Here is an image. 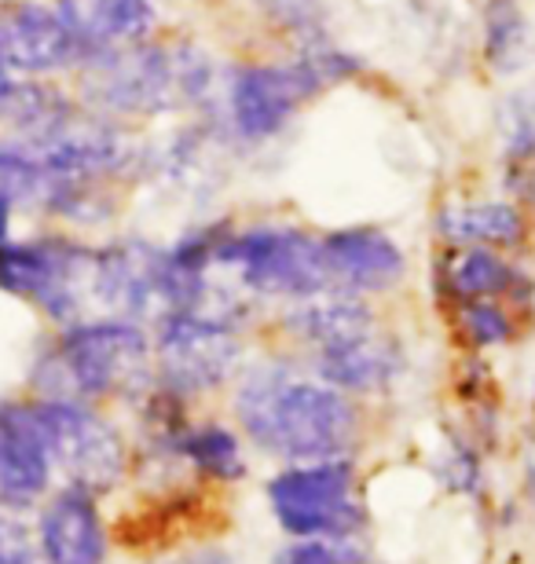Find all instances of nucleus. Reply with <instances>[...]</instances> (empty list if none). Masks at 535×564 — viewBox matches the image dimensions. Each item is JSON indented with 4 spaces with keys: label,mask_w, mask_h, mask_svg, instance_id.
I'll return each instance as SVG.
<instances>
[{
    "label": "nucleus",
    "mask_w": 535,
    "mask_h": 564,
    "mask_svg": "<svg viewBox=\"0 0 535 564\" xmlns=\"http://www.w3.org/2000/svg\"><path fill=\"white\" fill-rule=\"evenodd\" d=\"M268 506L293 539H352L367 517L349 458L290 462L268 480Z\"/></svg>",
    "instance_id": "5"
},
{
    "label": "nucleus",
    "mask_w": 535,
    "mask_h": 564,
    "mask_svg": "<svg viewBox=\"0 0 535 564\" xmlns=\"http://www.w3.org/2000/svg\"><path fill=\"white\" fill-rule=\"evenodd\" d=\"M437 282L451 301L466 297H495V301H525L532 279L492 246H448L437 264Z\"/></svg>",
    "instance_id": "15"
},
{
    "label": "nucleus",
    "mask_w": 535,
    "mask_h": 564,
    "mask_svg": "<svg viewBox=\"0 0 535 564\" xmlns=\"http://www.w3.org/2000/svg\"><path fill=\"white\" fill-rule=\"evenodd\" d=\"M176 451L202 473V477L221 480V484L243 480L246 469H249L246 466V455H243V444H238V436L227 425H216V422L188 425L184 436H180Z\"/></svg>",
    "instance_id": "21"
},
{
    "label": "nucleus",
    "mask_w": 535,
    "mask_h": 564,
    "mask_svg": "<svg viewBox=\"0 0 535 564\" xmlns=\"http://www.w3.org/2000/svg\"><path fill=\"white\" fill-rule=\"evenodd\" d=\"M0 564H33V561H30L26 550H11V546H4V550H0Z\"/></svg>",
    "instance_id": "26"
},
{
    "label": "nucleus",
    "mask_w": 535,
    "mask_h": 564,
    "mask_svg": "<svg viewBox=\"0 0 535 564\" xmlns=\"http://www.w3.org/2000/svg\"><path fill=\"white\" fill-rule=\"evenodd\" d=\"M60 15L88 52L147 41L158 26L154 0H60Z\"/></svg>",
    "instance_id": "18"
},
{
    "label": "nucleus",
    "mask_w": 535,
    "mask_h": 564,
    "mask_svg": "<svg viewBox=\"0 0 535 564\" xmlns=\"http://www.w3.org/2000/svg\"><path fill=\"white\" fill-rule=\"evenodd\" d=\"M437 235L443 246H492L514 253L528 242L532 224L517 198L448 202L437 213Z\"/></svg>",
    "instance_id": "16"
},
{
    "label": "nucleus",
    "mask_w": 535,
    "mask_h": 564,
    "mask_svg": "<svg viewBox=\"0 0 535 564\" xmlns=\"http://www.w3.org/2000/svg\"><path fill=\"white\" fill-rule=\"evenodd\" d=\"M162 246L143 239L114 242L96 250L93 261V304L121 319H147L165 315L162 293Z\"/></svg>",
    "instance_id": "10"
},
{
    "label": "nucleus",
    "mask_w": 535,
    "mask_h": 564,
    "mask_svg": "<svg viewBox=\"0 0 535 564\" xmlns=\"http://www.w3.org/2000/svg\"><path fill=\"white\" fill-rule=\"evenodd\" d=\"M82 96L96 115L158 118L180 110L173 52L165 44H118L85 55Z\"/></svg>",
    "instance_id": "6"
},
{
    "label": "nucleus",
    "mask_w": 535,
    "mask_h": 564,
    "mask_svg": "<svg viewBox=\"0 0 535 564\" xmlns=\"http://www.w3.org/2000/svg\"><path fill=\"white\" fill-rule=\"evenodd\" d=\"M176 564H227L221 554H195V557H184V561H176Z\"/></svg>",
    "instance_id": "27"
},
{
    "label": "nucleus",
    "mask_w": 535,
    "mask_h": 564,
    "mask_svg": "<svg viewBox=\"0 0 535 564\" xmlns=\"http://www.w3.org/2000/svg\"><path fill=\"white\" fill-rule=\"evenodd\" d=\"M400 375H404L400 348H396V341H389V337H382L378 330L315 352V378H323L327 386H334L341 392L374 397V392L389 389Z\"/></svg>",
    "instance_id": "17"
},
{
    "label": "nucleus",
    "mask_w": 535,
    "mask_h": 564,
    "mask_svg": "<svg viewBox=\"0 0 535 564\" xmlns=\"http://www.w3.org/2000/svg\"><path fill=\"white\" fill-rule=\"evenodd\" d=\"M154 367L180 400L227 386L243 367L238 326L206 312H165L154 330Z\"/></svg>",
    "instance_id": "7"
},
{
    "label": "nucleus",
    "mask_w": 535,
    "mask_h": 564,
    "mask_svg": "<svg viewBox=\"0 0 535 564\" xmlns=\"http://www.w3.org/2000/svg\"><path fill=\"white\" fill-rule=\"evenodd\" d=\"M26 419L41 436L49 462L71 477L74 488L104 491L121 480L125 444L99 414L77 400H44L26 411Z\"/></svg>",
    "instance_id": "8"
},
{
    "label": "nucleus",
    "mask_w": 535,
    "mask_h": 564,
    "mask_svg": "<svg viewBox=\"0 0 535 564\" xmlns=\"http://www.w3.org/2000/svg\"><path fill=\"white\" fill-rule=\"evenodd\" d=\"M495 132L506 169H535V85L517 88L499 104Z\"/></svg>",
    "instance_id": "22"
},
{
    "label": "nucleus",
    "mask_w": 535,
    "mask_h": 564,
    "mask_svg": "<svg viewBox=\"0 0 535 564\" xmlns=\"http://www.w3.org/2000/svg\"><path fill=\"white\" fill-rule=\"evenodd\" d=\"M52 180L49 173L22 151L19 143L0 147V198L8 206H44L49 209L52 198Z\"/></svg>",
    "instance_id": "23"
},
{
    "label": "nucleus",
    "mask_w": 535,
    "mask_h": 564,
    "mask_svg": "<svg viewBox=\"0 0 535 564\" xmlns=\"http://www.w3.org/2000/svg\"><path fill=\"white\" fill-rule=\"evenodd\" d=\"M454 319H459V334L473 348L506 345L514 337V315L503 301L495 297H466L454 301Z\"/></svg>",
    "instance_id": "24"
},
{
    "label": "nucleus",
    "mask_w": 535,
    "mask_h": 564,
    "mask_svg": "<svg viewBox=\"0 0 535 564\" xmlns=\"http://www.w3.org/2000/svg\"><path fill=\"white\" fill-rule=\"evenodd\" d=\"M0 52L8 70L22 74H52L66 66H82L88 48L82 37L66 26L60 11L44 4H19L0 22Z\"/></svg>",
    "instance_id": "12"
},
{
    "label": "nucleus",
    "mask_w": 535,
    "mask_h": 564,
    "mask_svg": "<svg viewBox=\"0 0 535 564\" xmlns=\"http://www.w3.org/2000/svg\"><path fill=\"white\" fill-rule=\"evenodd\" d=\"M8 88H11V77H8V59H4V52H0V99H4Z\"/></svg>",
    "instance_id": "28"
},
{
    "label": "nucleus",
    "mask_w": 535,
    "mask_h": 564,
    "mask_svg": "<svg viewBox=\"0 0 535 564\" xmlns=\"http://www.w3.org/2000/svg\"><path fill=\"white\" fill-rule=\"evenodd\" d=\"M327 279L334 290L374 297L393 286H400L407 275V253L389 231L374 224H352L320 235Z\"/></svg>",
    "instance_id": "11"
},
{
    "label": "nucleus",
    "mask_w": 535,
    "mask_h": 564,
    "mask_svg": "<svg viewBox=\"0 0 535 564\" xmlns=\"http://www.w3.org/2000/svg\"><path fill=\"white\" fill-rule=\"evenodd\" d=\"M8 213H11V206L0 198V242H4V235H8Z\"/></svg>",
    "instance_id": "29"
},
{
    "label": "nucleus",
    "mask_w": 535,
    "mask_h": 564,
    "mask_svg": "<svg viewBox=\"0 0 535 564\" xmlns=\"http://www.w3.org/2000/svg\"><path fill=\"white\" fill-rule=\"evenodd\" d=\"M282 326H287L293 341L320 352V348L345 345L352 337L378 330V319H374L367 297L327 286L320 293H312V297L290 301L287 312H282Z\"/></svg>",
    "instance_id": "13"
},
{
    "label": "nucleus",
    "mask_w": 535,
    "mask_h": 564,
    "mask_svg": "<svg viewBox=\"0 0 535 564\" xmlns=\"http://www.w3.org/2000/svg\"><path fill=\"white\" fill-rule=\"evenodd\" d=\"M528 198H532V206H535V184H532V191H528Z\"/></svg>",
    "instance_id": "30"
},
{
    "label": "nucleus",
    "mask_w": 535,
    "mask_h": 564,
    "mask_svg": "<svg viewBox=\"0 0 535 564\" xmlns=\"http://www.w3.org/2000/svg\"><path fill=\"white\" fill-rule=\"evenodd\" d=\"M216 272L243 293L276 301H301L330 286L320 235L301 224L260 220L249 228H227L216 246Z\"/></svg>",
    "instance_id": "3"
},
{
    "label": "nucleus",
    "mask_w": 535,
    "mask_h": 564,
    "mask_svg": "<svg viewBox=\"0 0 535 564\" xmlns=\"http://www.w3.org/2000/svg\"><path fill=\"white\" fill-rule=\"evenodd\" d=\"M96 250L74 242H0V290L38 301L52 319L74 323L93 304Z\"/></svg>",
    "instance_id": "9"
},
{
    "label": "nucleus",
    "mask_w": 535,
    "mask_h": 564,
    "mask_svg": "<svg viewBox=\"0 0 535 564\" xmlns=\"http://www.w3.org/2000/svg\"><path fill=\"white\" fill-rule=\"evenodd\" d=\"M323 93V77L298 52L287 63H243L224 77V115L216 121L227 140L257 147L282 137L298 110Z\"/></svg>",
    "instance_id": "4"
},
{
    "label": "nucleus",
    "mask_w": 535,
    "mask_h": 564,
    "mask_svg": "<svg viewBox=\"0 0 535 564\" xmlns=\"http://www.w3.org/2000/svg\"><path fill=\"white\" fill-rule=\"evenodd\" d=\"M151 359V341L136 319L118 315V319L74 323L41 367V386L52 392V400L129 397L147 389Z\"/></svg>",
    "instance_id": "2"
},
{
    "label": "nucleus",
    "mask_w": 535,
    "mask_h": 564,
    "mask_svg": "<svg viewBox=\"0 0 535 564\" xmlns=\"http://www.w3.org/2000/svg\"><path fill=\"white\" fill-rule=\"evenodd\" d=\"M235 419L260 451L282 462L349 458L360 440V411L349 392L290 364H254L235 389Z\"/></svg>",
    "instance_id": "1"
},
{
    "label": "nucleus",
    "mask_w": 535,
    "mask_h": 564,
    "mask_svg": "<svg viewBox=\"0 0 535 564\" xmlns=\"http://www.w3.org/2000/svg\"><path fill=\"white\" fill-rule=\"evenodd\" d=\"M41 550L49 564H104L107 532L99 524L93 491L66 488L41 517Z\"/></svg>",
    "instance_id": "14"
},
{
    "label": "nucleus",
    "mask_w": 535,
    "mask_h": 564,
    "mask_svg": "<svg viewBox=\"0 0 535 564\" xmlns=\"http://www.w3.org/2000/svg\"><path fill=\"white\" fill-rule=\"evenodd\" d=\"M271 564H378L363 550L352 546V539H298Z\"/></svg>",
    "instance_id": "25"
},
{
    "label": "nucleus",
    "mask_w": 535,
    "mask_h": 564,
    "mask_svg": "<svg viewBox=\"0 0 535 564\" xmlns=\"http://www.w3.org/2000/svg\"><path fill=\"white\" fill-rule=\"evenodd\" d=\"M484 63L499 77H514L535 59V26L521 0H484Z\"/></svg>",
    "instance_id": "20"
},
{
    "label": "nucleus",
    "mask_w": 535,
    "mask_h": 564,
    "mask_svg": "<svg viewBox=\"0 0 535 564\" xmlns=\"http://www.w3.org/2000/svg\"><path fill=\"white\" fill-rule=\"evenodd\" d=\"M52 462L41 436L33 433L26 411L0 414V499L33 502L49 488Z\"/></svg>",
    "instance_id": "19"
}]
</instances>
